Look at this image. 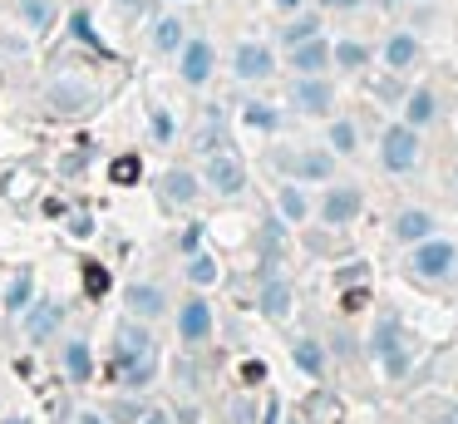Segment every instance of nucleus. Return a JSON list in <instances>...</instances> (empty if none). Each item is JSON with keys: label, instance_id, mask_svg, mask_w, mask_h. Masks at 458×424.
I'll return each instance as SVG.
<instances>
[{"label": "nucleus", "instance_id": "nucleus-1", "mask_svg": "<svg viewBox=\"0 0 458 424\" xmlns=\"http://www.w3.org/2000/svg\"><path fill=\"white\" fill-rule=\"evenodd\" d=\"M113 370L138 390V385H148V375H153V341H148V331L143 326H119V345H113Z\"/></svg>", "mask_w": 458, "mask_h": 424}, {"label": "nucleus", "instance_id": "nucleus-2", "mask_svg": "<svg viewBox=\"0 0 458 424\" xmlns=\"http://www.w3.org/2000/svg\"><path fill=\"white\" fill-rule=\"evenodd\" d=\"M207 183H212L217 193H237V188L247 183V173H242V163H237V158L212 153V158H207Z\"/></svg>", "mask_w": 458, "mask_h": 424}, {"label": "nucleus", "instance_id": "nucleus-3", "mask_svg": "<svg viewBox=\"0 0 458 424\" xmlns=\"http://www.w3.org/2000/svg\"><path fill=\"white\" fill-rule=\"evenodd\" d=\"M414 133L409 129H389L384 133V168H394V173H404L409 163H414Z\"/></svg>", "mask_w": 458, "mask_h": 424}, {"label": "nucleus", "instance_id": "nucleus-4", "mask_svg": "<svg viewBox=\"0 0 458 424\" xmlns=\"http://www.w3.org/2000/svg\"><path fill=\"white\" fill-rule=\"evenodd\" d=\"M355 212H360V193H355V188H335V193H325V207H320V218H325L330 227L350 222Z\"/></svg>", "mask_w": 458, "mask_h": 424}, {"label": "nucleus", "instance_id": "nucleus-5", "mask_svg": "<svg viewBox=\"0 0 458 424\" xmlns=\"http://www.w3.org/2000/svg\"><path fill=\"white\" fill-rule=\"evenodd\" d=\"M276 168H286V173H306V178H325V173H330V158H325V153H281V158H276Z\"/></svg>", "mask_w": 458, "mask_h": 424}, {"label": "nucleus", "instance_id": "nucleus-6", "mask_svg": "<svg viewBox=\"0 0 458 424\" xmlns=\"http://www.w3.org/2000/svg\"><path fill=\"white\" fill-rule=\"evenodd\" d=\"M414 267H419L424 277H443V272L453 267V247H448V242H424L419 256H414Z\"/></svg>", "mask_w": 458, "mask_h": 424}, {"label": "nucleus", "instance_id": "nucleus-7", "mask_svg": "<svg viewBox=\"0 0 458 424\" xmlns=\"http://www.w3.org/2000/svg\"><path fill=\"white\" fill-rule=\"evenodd\" d=\"M237 74L242 79H266L271 74V49L266 44H242L237 49Z\"/></svg>", "mask_w": 458, "mask_h": 424}, {"label": "nucleus", "instance_id": "nucleus-8", "mask_svg": "<svg viewBox=\"0 0 458 424\" xmlns=\"http://www.w3.org/2000/svg\"><path fill=\"white\" fill-rule=\"evenodd\" d=\"M178 326H183V341H207V331H212V311H207V301H188Z\"/></svg>", "mask_w": 458, "mask_h": 424}, {"label": "nucleus", "instance_id": "nucleus-9", "mask_svg": "<svg viewBox=\"0 0 458 424\" xmlns=\"http://www.w3.org/2000/svg\"><path fill=\"white\" fill-rule=\"evenodd\" d=\"M207 74H212V44H207V40H193V44H188V55H183V79L202 84Z\"/></svg>", "mask_w": 458, "mask_h": 424}, {"label": "nucleus", "instance_id": "nucleus-10", "mask_svg": "<svg viewBox=\"0 0 458 424\" xmlns=\"http://www.w3.org/2000/svg\"><path fill=\"white\" fill-rule=\"evenodd\" d=\"M296 70H306V74H316V70H325V60H330V49H325V40H316V35H306L301 44H296Z\"/></svg>", "mask_w": 458, "mask_h": 424}, {"label": "nucleus", "instance_id": "nucleus-11", "mask_svg": "<svg viewBox=\"0 0 458 424\" xmlns=\"http://www.w3.org/2000/svg\"><path fill=\"white\" fill-rule=\"evenodd\" d=\"M429 212H399V218H394V237L399 242H419V237H429Z\"/></svg>", "mask_w": 458, "mask_h": 424}, {"label": "nucleus", "instance_id": "nucleus-12", "mask_svg": "<svg viewBox=\"0 0 458 424\" xmlns=\"http://www.w3.org/2000/svg\"><path fill=\"white\" fill-rule=\"evenodd\" d=\"M124 301H129L138 316H163V291H158V286H129Z\"/></svg>", "mask_w": 458, "mask_h": 424}, {"label": "nucleus", "instance_id": "nucleus-13", "mask_svg": "<svg viewBox=\"0 0 458 424\" xmlns=\"http://www.w3.org/2000/svg\"><path fill=\"white\" fill-rule=\"evenodd\" d=\"M296 104H301V109H311V114H320V109H330V89H325L320 79H301V84H296Z\"/></svg>", "mask_w": 458, "mask_h": 424}, {"label": "nucleus", "instance_id": "nucleus-14", "mask_svg": "<svg viewBox=\"0 0 458 424\" xmlns=\"http://www.w3.org/2000/svg\"><path fill=\"white\" fill-rule=\"evenodd\" d=\"M193 193H197V178H193V173H167V178H163V197L173 202V207L193 202Z\"/></svg>", "mask_w": 458, "mask_h": 424}, {"label": "nucleus", "instance_id": "nucleus-15", "mask_svg": "<svg viewBox=\"0 0 458 424\" xmlns=\"http://www.w3.org/2000/svg\"><path fill=\"white\" fill-rule=\"evenodd\" d=\"M30 291H35V277H30V267H20V272L10 277V291H6V311H20V306H30Z\"/></svg>", "mask_w": 458, "mask_h": 424}, {"label": "nucleus", "instance_id": "nucleus-16", "mask_svg": "<svg viewBox=\"0 0 458 424\" xmlns=\"http://www.w3.org/2000/svg\"><path fill=\"white\" fill-rule=\"evenodd\" d=\"M108 173H113V183H119V188H133L138 173H143V163H138L133 153H124V158H113V168H108Z\"/></svg>", "mask_w": 458, "mask_h": 424}, {"label": "nucleus", "instance_id": "nucleus-17", "mask_svg": "<svg viewBox=\"0 0 458 424\" xmlns=\"http://www.w3.org/2000/svg\"><path fill=\"white\" fill-rule=\"evenodd\" d=\"M414 49H419V44H414L409 35H394L389 49H384V60H389V65H409V60H414Z\"/></svg>", "mask_w": 458, "mask_h": 424}, {"label": "nucleus", "instance_id": "nucleus-18", "mask_svg": "<svg viewBox=\"0 0 458 424\" xmlns=\"http://www.w3.org/2000/svg\"><path fill=\"white\" fill-rule=\"evenodd\" d=\"M153 44H158V49H178V44H183V25H178V20H163V25L153 30Z\"/></svg>", "mask_w": 458, "mask_h": 424}, {"label": "nucleus", "instance_id": "nucleus-19", "mask_svg": "<svg viewBox=\"0 0 458 424\" xmlns=\"http://www.w3.org/2000/svg\"><path fill=\"white\" fill-rule=\"evenodd\" d=\"M429 119H434V94L419 89V94L409 99V124H429Z\"/></svg>", "mask_w": 458, "mask_h": 424}, {"label": "nucleus", "instance_id": "nucleus-20", "mask_svg": "<svg viewBox=\"0 0 458 424\" xmlns=\"http://www.w3.org/2000/svg\"><path fill=\"white\" fill-rule=\"evenodd\" d=\"M65 365H69V375H74V380L89 375V350H84V341H74V345L65 350Z\"/></svg>", "mask_w": 458, "mask_h": 424}, {"label": "nucleus", "instance_id": "nucleus-21", "mask_svg": "<svg viewBox=\"0 0 458 424\" xmlns=\"http://www.w3.org/2000/svg\"><path fill=\"white\" fill-rule=\"evenodd\" d=\"M84 291L89 296H104L108 291V272L99 267V261H84Z\"/></svg>", "mask_w": 458, "mask_h": 424}, {"label": "nucleus", "instance_id": "nucleus-22", "mask_svg": "<svg viewBox=\"0 0 458 424\" xmlns=\"http://www.w3.org/2000/svg\"><path fill=\"white\" fill-rule=\"evenodd\" d=\"M296 365L306 370V375H320V365H325V360H320V350H316L311 341H301V345H296Z\"/></svg>", "mask_w": 458, "mask_h": 424}, {"label": "nucleus", "instance_id": "nucleus-23", "mask_svg": "<svg viewBox=\"0 0 458 424\" xmlns=\"http://www.w3.org/2000/svg\"><path fill=\"white\" fill-rule=\"evenodd\" d=\"M335 60H340V65H345V70H360V65H365V44H355V40H345V44H340V49H335Z\"/></svg>", "mask_w": 458, "mask_h": 424}, {"label": "nucleus", "instance_id": "nucleus-24", "mask_svg": "<svg viewBox=\"0 0 458 424\" xmlns=\"http://www.w3.org/2000/svg\"><path fill=\"white\" fill-rule=\"evenodd\" d=\"M188 277H193L197 286H207V282H217V267H212V256H193V267H188Z\"/></svg>", "mask_w": 458, "mask_h": 424}, {"label": "nucleus", "instance_id": "nucleus-25", "mask_svg": "<svg viewBox=\"0 0 458 424\" xmlns=\"http://www.w3.org/2000/svg\"><path fill=\"white\" fill-rule=\"evenodd\" d=\"M54 321H60V311H54V306L35 311V316H30V336H44V331H54Z\"/></svg>", "mask_w": 458, "mask_h": 424}, {"label": "nucleus", "instance_id": "nucleus-26", "mask_svg": "<svg viewBox=\"0 0 458 424\" xmlns=\"http://www.w3.org/2000/svg\"><path fill=\"white\" fill-rule=\"evenodd\" d=\"M281 207H286V218H306V197H301L296 188H286V193H281Z\"/></svg>", "mask_w": 458, "mask_h": 424}, {"label": "nucleus", "instance_id": "nucleus-27", "mask_svg": "<svg viewBox=\"0 0 458 424\" xmlns=\"http://www.w3.org/2000/svg\"><path fill=\"white\" fill-rule=\"evenodd\" d=\"M330 143H335L340 153H350V148H355V129H350V124H335V129H330Z\"/></svg>", "mask_w": 458, "mask_h": 424}, {"label": "nucleus", "instance_id": "nucleus-28", "mask_svg": "<svg viewBox=\"0 0 458 424\" xmlns=\"http://www.w3.org/2000/svg\"><path fill=\"white\" fill-rule=\"evenodd\" d=\"M49 0H25V20H35V25H49Z\"/></svg>", "mask_w": 458, "mask_h": 424}, {"label": "nucleus", "instance_id": "nucleus-29", "mask_svg": "<svg viewBox=\"0 0 458 424\" xmlns=\"http://www.w3.org/2000/svg\"><path fill=\"white\" fill-rule=\"evenodd\" d=\"M266 311L271 316H286V286H266Z\"/></svg>", "mask_w": 458, "mask_h": 424}, {"label": "nucleus", "instance_id": "nucleus-30", "mask_svg": "<svg viewBox=\"0 0 458 424\" xmlns=\"http://www.w3.org/2000/svg\"><path fill=\"white\" fill-rule=\"evenodd\" d=\"M345 311H360V306H370V291L365 286H355V291H345V301H340Z\"/></svg>", "mask_w": 458, "mask_h": 424}, {"label": "nucleus", "instance_id": "nucleus-31", "mask_svg": "<svg viewBox=\"0 0 458 424\" xmlns=\"http://www.w3.org/2000/svg\"><path fill=\"white\" fill-rule=\"evenodd\" d=\"M242 380H247V385L266 380V365H261V360H247V365H242Z\"/></svg>", "mask_w": 458, "mask_h": 424}, {"label": "nucleus", "instance_id": "nucleus-32", "mask_svg": "<svg viewBox=\"0 0 458 424\" xmlns=\"http://www.w3.org/2000/svg\"><path fill=\"white\" fill-rule=\"evenodd\" d=\"M306 35H316V20H301V25H291V30H286V40H291V44H301Z\"/></svg>", "mask_w": 458, "mask_h": 424}, {"label": "nucleus", "instance_id": "nucleus-33", "mask_svg": "<svg viewBox=\"0 0 458 424\" xmlns=\"http://www.w3.org/2000/svg\"><path fill=\"white\" fill-rule=\"evenodd\" d=\"M74 35H79V40H89V44L99 49V40H94V30H89V20H84V15H74Z\"/></svg>", "mask_w": 458, "mask_h": 424}, {"label": "nucleus", "instance_id": "nucleus-34", "mask_svg": "<svg viewBox=\"0 0 458 424\" xmlns=\"http://www.w3.org/2000/svg\"><path fill=\"white\" fill-rule=\"evenodd\" d=\"M247 119H252V124H256V129H271V124H276V119H271V114H266V109H252V114H247Z\"/></svg>", "mask_w": 458, "mask_h": 424}, {"label": "nucleus", "instance_id": "nucleus-35", "mask_svg": "<svg viewBox=\"0 0 458 424\" xmlns=\"http://www.w3.org/2000/svg\"><path fill=\"white\" fill-rule=\"evenodd\" d=\"M153 133H158V138H167V133H173V124H167V114H158V119H153Z\"/></svg>", "mask_w": 458, "mask_h": 424}, {"label": "nucleus", "instance_id": "nucleus-36", "mask_svg": "<svg viewBox=\"0 0 458 424\" xmlns=\"http://www.w3.org/2000/svg\"><path fill=\"white\" fill-rule=\"evenodd\" d=\"M148 424H167V414H163V409H158V414H148Z\"/></svg>", "mask_w": 458, "mask_h": 424}, {"label": "nucleus", "instance_id": "nucleus-37", "mask_svg": "<svg viewBox=\"0 0 458 424\" xmlns=\"http://www.w3.org/2000/svg\"><path fill=\"white\" fill-rule=\"evenodd\" d=\"M276 6H286V10H296V6H301V0H276Z\"/></svg>", "mask_w": 458, "mask_h": 424}, {"label": "nucleus", "instance_id": "nucleus-38", "mask_svg": "<svg viewBox=\"0 0 458 424\" xmlns=\"http://www.w3.org/2000/svg\"><path fill=\"white\" fill-rule=\"evenodd\" d=\"M79 424H104V419H99V414H84V419H79Z\"/></svg>", "mask_w": 458, "mask_h": 424}, {"label": "nucleus", "instance_id": "nucleus-39", "mask_svg": "<svg viewBox=\"0 0 458 424\" xmlns=\"http://www.w3.org/2000/svg\"><path fill=\"white\" fill-rule=\"evenodd\" d=\"M330 6H355V0H330Z\"/></svg>", "mask_w": 458, "mask_h": 424}, {"label": "nucleus", "instance_id": "nucleus-40", "mask_svg": "<svg viewBox=\"0 0 458 424\" xmlns=\"http://www.w3.org/2000/svg\"><path fill=\"white\" fill-rule=\"evenodd\" d=\"M10 424H25V419H10Z\"/></svg>", "mask_w": 458, "mask_h": 424}]
</instances>
